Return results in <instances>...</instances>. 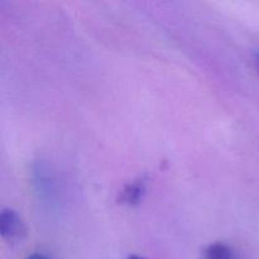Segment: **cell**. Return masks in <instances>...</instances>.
<instances>
[{
  "label": "cell",
  "mask_w": 259,
  "mask_h": 259,
  "mask_svg": "<svg viewBox=\"0 0 259 259\" xmlns=\"http://www.w3.org/2000/svg\"><path fill=\"white\" fill-rule=\"evenodd\" d=\"M0 233L5 242L10 244L20 243L25 238L27 228L20 215L13 209L2 210L0 214Z\"/></svg>",
  "instance_id": "6da1fadb"
},
{
  "label": "cell",
  "mask_w": 259,
  "mask_h": 259,
  "mask_svg": "<svg viewBox=\"0 0 259 259\" xmlns=\"http://www.w3.org/2000/svg\"><path fill=\"white\" fill-rule=\"evenodd\" d=\"M147 179L146 177H139L134 180L131 184L125 185L124 189L119 192L118 202L120 205H126V206H136L143 199L146 194Z\"/></svg>",
  "instance_id": "7a4b0ae2"
},
{
  "label": "cell",
  "mask_w": 259,
  "mask_h": 259,
  "mask_svg": "<svg viewBox=\"0 0 259 259\" xmlns=\"http://www.w3.org/2000/svg\"><path fill=\"white\" fill-rule=\"evenodd\" d=\"M202 259H239V257L230 245L215 242L204 248Z\"/></svg>",
  "instance_id": "3957f363"
},
{
  "label": "cell",
  "mask_w": 259,
  "mask_h": 259,
  "mask_svg": "<svg viewBox=\"0 0 259 259\" xmlns=\"http://www.w3.org/2000/svg\"><path fill=\"white\" fill-rule=\"evenodd\" d=\"M27 259H51V258H48L47 255H45V254H39V253H35V254L29 255V257H28Z\"/></svg>",
  "instance_id": "277c9868"
},
{
  "label": "cell",
  "mask_w": 259,
  "mask_h": 259,
  "mask_svg": "<svg viewBox=\"0 0 259 259\" xmlns=\"http://www.w3.org/2000/svg\"><path fill=\"white\" fill-rule=\"evenodd\" d=\"M128 259H144V258L139 257V255H129Z\"/></svg>",
  "instance_id": "5b68a950"
},
{
  "label": "cell",
  "mask_w": 259,
  "mask_h": 259,
  "mask_svg": "<svg viewBox=\"0 0 259 259\" xmlns=\"http://www.w3.org/2000/svg\"><path fill=\"white\" fill-rule=\"evenodd\" d=\"M255 62H257V66H258V68H259V53H257V55H255Z\"/></svg>",
  "instance_id": "8992f818"
}]
</instances>
